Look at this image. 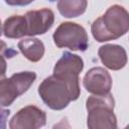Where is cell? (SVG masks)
I'll use <instances>...</instances> for the list:
<instances>
[{
  "instance_id": "cell-10",
  "label": "cell",
  "mask_w": 129,
  "mask_h": 129,
  "mask_svg": "<svg viewBox=\"0 0 129 129\" xmlns=\"http://www.w3.org/2000/svg\"><path fill=\"white\" fill-rule=\"evenodd\" d=\"M101 61L110 70L118 71L123 69L127 63L126 50L118 44H105L98 51Z\"/></svg>"
},
{
  "instance_id": "cell-12",
  "label": "cell",
  "mask_w": 129,
  "mask_h": 129,
  "mask_svg": "<svg viewBox=\"0 0 129 129\" xmlns=\"http://www.w3.org/2000/svg\"><path fill=\"white\" fill-rule=\"evenodd\" d=\"M18 48L21 53L30 61L40 60L44 54V44L37 38H24L18 42Z\"/></svg>"
},
{
  "instance_id": "cell-14",
  "label": "cell",
  "mask_w": 129,
  "mask_h": 129,
  "mask_svg": "<svg viewBox=\"0 0 129 129\" xmlns=\"http://www.w3.org/2000/svg\"><path fill=\"white\" fill-rule=\"evenodd\" d=\"M4 1L11 6H25L33 2L34 0H4Z\"/></svg>"
},
{
  "instance_id": "cell-4",
  "label": "cell",
  "mask_w": 129,
  "mask_h": 129,
  "mask_svg": "<svg viewBox=\"0 0 129 129\" xmlns=\"http://www.w3.org/2000/svg\"><path fill=\"white\" fill-rule=\"evenodd\" d=\"M53 41L57 47H68L72 50L85 51L89 46L86 29L74 22H62L53 32Z\"/></svg>"
},
{
  "instance_id": "cell-13",
  "label": "cell",
  "mask_w": 129,
  "mask_h": 129,
  "mask_svg": "<svg viewBox=\"0 0 129 129\" xmlns=\"http://www.w3.org/2000/svg\"><path fill=\"white\" fill-rule=\"evenodd\" d=\"M87 6V0H58L57 2L59 13L67 18H74L84 14Z\"/></svg>"
},
{
  "instance_id": "cell-7",
  "label": "cell",
  "mask_w": 129,
  "mask_h": 129,
  "mask_svg": "<svg viewBox=\"0 0 129 129\" xmlns=\"http://www.w3.org/2000/svg\"><path fill=\"white\" fill-rule=\"evenodd\" d=\"M46 114L36 106L29 105L20 109L10 120L11 129H36L44 126Z\"/></svg>"
},
{
  "instance_id": "cell-2",
  "label": "cell",
  "mask_w": 129,
  "mask_h": 129,
  "mask_svg": "<svg viewBox=\"0 0 129 129\" xmlns=\"http://www.w3.org/2000/svg\"><path fill=\"white\" fill-rule=\"evenodd\" d=\"M114 105V98L110 93L89 97L86 103L88 111V127L90 129L117 128Z\"/></svg>"
},
{
  "instance_id": "cell-3",
  "label": "cell",
  "mask_w": 129,
  "mask_h": 129,
  "mask_svg": "<svg viewBox=\"0 0 129 129\" xmlns=\"http://www.w3.org/2000/svg\"><path fill=\"white\" fill-rule=\"evenodd\" d=\"M38 94L44 104L52 110H62L78 99L70 85L54 75L42 81L38 86Z\"/></svg>"
},
{
  "instance_id": "cell-1",
  "label": "cell",
  "mask_w": 129,
  "mask_h": 129,
  "mask_svg": "<svg viewBox=\"0 0 129 129\" xmlns=\"http://www.w3.org/2000/svg\"><path fill=\"white\" fill-rule=\"evenodd\" d=\"M129 30V12L120 5L110 6L91 25L94 38L99 42L117 39Z\"/></svg>"
},
{
  "instance_id": "cell-6",
  "label": "cell",
  "mask_w": 129,
  "mask_h": 129,
  "mask_svg": "<svg viewBox=\"0 0 129 129\" xmlns=\"http://www.w3.org/2000/svg\"><path fill=\"white\" fill-rule=\"evenodd\" d=\"M84 69V61L81 56L64 51L53 68V75L64 80L72 88L75 95L80 96L79 75Z\"/></svg>"
},
{
  "instance_id": "cell-9",
  "label": "cell",
  "mask_w": 129,
  "mask_h": 129,
  "mask_svg": "<svg viewBox=\"0 0 129 129\" xmlns=\"http://www.w3.org/2000/svg\"><path fill=\"white\" fill-rule=\"evenodd\" d=\"M27 23V35L34 36L44 34L49 30L54 22V14L48 8L31 10L25 14Z\"/></svg>"
},
{
  "instance_id": "cell-8",
  "label": "cell",
  "mask_w": 129,
  "mask_h": 129,
  "mask_svg": "<svg viewBox=\"0 0 129 129\" xmlns=\"http://www.w3.org/2000/svg\"><path fill=\"white\" fill-rule=\"evenodd\" d=\"M85 89L94 95H105L110 93L112 78L107 70L101 67L92 68L85 75L83 80Z\"/></svg>"
},
{
  "instance_id": "cell-5",
  "label": "cell",
  "mask_w": 129,
  "mask_h": 129,
  "mask_svg": "<svg viewBox=\"0 0 129 129\" xmlns=\"http://www.w3.org/2000/svg\"><path fill=\"white\" fill-rule=\"evenodd\" d=\"M36 74L34 72H20L13 74L8 79L0 82V103L2 107L11 105L15 99L24 94L34 83Z\"/></svg>"
},
{
  "instance_id": "cell-15",
  "label": "cell",
  "mask_w": 129,
  "mask_h": 129,
  "mask_svg": "<svg viewBox=\"0 0 129 129\" xmlns=\"http://www.w3.org/2000/svg\"><path fill=\"white\" fill-rule=\"evenodd\" d=\"M127 128H129V125H128V126H127Z\"/></svg>"
},
{
  "instance_id": "cell-11",
  "label": "cell",
  "mask_w": 129,
  "mask_h": 129,
  "mask_svg": "<svg viewBox=\"0 0 129 129\" xmlns=\"http://www.w3.org/2000/svg\"><path fill=\"white\" fill-rule=\"evenodd\" d=\"M3 35L7 38H20L27 35V23L25 15H12L2 25Z\"/></svg>"
}]
</instances>
